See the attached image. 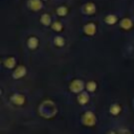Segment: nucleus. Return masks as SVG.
Here are the masks:
<instances>
[{
    "label": "nucleus",
    "instance_id": "nucleus-12",
    "mask_svg": "<svg viewBox=\"0 0 134 134\" xmlns=\"http://www.w3.org/2000/svg\"><path fill=\"white\" fill-rule=\"evenodd\" d=\"M12 100L17 105H22L24 103V97L21 94H14L12 97Z\"/></svg>",
    "mask_w": 134,
    "mask_h": 134
},
{
    "label": "nucleus",
    "instance_id": "nucleus-7",
    "mask_svg": "<svg viewBox=\"0 0 134 134\" xmlns=\"http://www.w3.org/2000/svg\"><path fill=\"white\" fill-rule=\"evenodd\" d=\"M82 88H83V83H82V81H80V80L73 81V82L71 83V85H70V89H71L73 92H79V91L82 90Z\"/></svg>",
    "mask_w": 134,
    "mask_h": 134
},
{
    "label": "nucleus",
    "instance_id": "nucleus-2",
    "mask_svg": "<svg viewBox=\"0 0 134 134\" xmlns=\"http://www.w3.org/2000/svg\"><path fill=\"white\" fill-rule=\"evenodd\" d=\"M82 12L86 15H93L95 12H96V7H95V4L92 3V2H88L86 3L85 5L82 6Z\"/></svg>",
    "mask_w": 134,
    "mask_h": 134
},
{
    "label": "nucleus",
    "instance_id": "nucleus-16",
    "mask_svg": "<svg viewBox=\"0 0 134 134\" xmlns=\"http://www.w3.org/2000/svg\"><path fill=\"white\" fill-rule=\"evenodd\" d=\"M119 111H120V107L118 105H116V104L115 105H112L111 108H110V112L112 114H117Z\"/></svg>",
    "mask_w": 134,
    "mask_h": 134
},
{
    "label": "nucleus",
    "instance_id": "nucleus-3",
    "mask_svg": "<svg viewBox=\"0 0 134 134\" xmlns=\"http://www.w3.org/2000/svg\"><path fill=\"white\" fill-rule=\"evenodd\" d=\"M83 31H84L85 35H87V36H94L95 32H96V26H95L94 23L89 22V23H87V24L83 27Z\"/></svg>",
    "mask_w": 134,
    "mask_h": 134
},
{
    "label": "nucleus",
    "instance_id": "nucleus-6",
    "mask_svg": "<svg viewBox=\"0 0 134 134\" xmlns=\"http://www.w3.org/2000/svg\"><path fill=\"white\" fill-rule=\"evenodd\" d=\"M39 45V40L37 37L35 36H31L27 39V46L30 48V49H36Z\"/></svg>",
    "mask_w": 134,
    "mask_h": 134
},
{
    "label": "nucleus",
    "instance_id": "nucleus-10",
    "mask_svg": "<svg viewBox=\"0 0 134 134\" xmlns=\"http://www.w3.org/2000/svg\"><path fill=\"white\" fill-rule=\"evenodd\" d=\"M53 42H54V45L58 47H62L65 45V39L62 36H55L53 39Z\"/></svg>",
    "mask_w": 134,
    "mask_h": 134
},
{
    "label": "nucleus",
    "instance_id": "nucleus-11",
    "mask_svg": "<svg viewBox=\"0 0 134 134\" xmlns=\"http://www.w3.org/2000/svg\"><path fill=\"white\" fill-rule=\"evenodd\" d=\"M3 63H4L5 67H7V68H13V67L15 66L16 61H15V58H13V57H8V58H6V59L3 61Z\"/></svg>",
    "mask_w": 134,
    "mask_h": 134
},
{
    "label": "nucleus",
    "instance_id": "nucleus-5",
    "mask_svg": "<svg viewBox=\"0 0 134 134\" xmlns=\"http://www.w3.org/2000/svg\"><path fill=\"white\" fill-rule=\"evenodd\" d=\"M119 26H120L122 29H125V30H128V29L132 28V26H133L132 20H131V19H129V18H124V19L120 21V23H119Z\"/></svg>",
    "mask_w": 134,
    "mask_h": 134
},
{
    "label": "nucleus",
    "instance_id": "nucleus-13",
    "mask_svg": "<svg viewBox=\"0 0 134 134\" xmlns=\"http://www.w3.org/2000/svg\"><path fill=\"white\" fill-rule=\"evenodd\" d=\"M55 13H57V15H59V16H61V17H64V16L67 15L68 8H67L66 6H64V5H62V6H59V7L57 8Z\"/></svg>",
    "mask_w": 134,
    "mask_h": 134
},
{
    "label": "nucleus",
    "instance_id": "nucleus-9",
    "mask_svg": "<svg viewBox=\"0 0 134 134\" xmlns=\"http://www.w3.org/2000/svg\"><path fill=\"white\" fill-rule=\"evenodd\" d=\"M105 22L109 25H113L117 22V16L113 15V14H110V15H107L105 17Z\"/></svg>",
    "mask_w": 134,
    "mask_h": 134
},
{
    "label": "nucleus",
    "instance_id": "nucleus-17",
    "mask_svg": "<svg viewBox=\"0 0 134 134\" xmlns=\"http://www.w3.org/2000/svg\"><path fill=\"white\" fill-rule=\"evenodd\" d=\"M86 87H87L88 91H94L96 89V84L94 82H88Z\"/></svg>",
    "mask_w": 134,
    "mask_h": 134
},
{
    "label": "nucleus",
    "instance_id": "nucleus-15",
    "mask_svg": "<svg viewBox=\"0 0 134 134\" xmlns=\"http://www.w3.org/2000/svg\"><path fill=\"white\" fill-rule=\"evenodd\" d=\"M77 99H79V103H80V104H86L87 100H88V95H87V93H82V94H80L79 97H77Z\"/></svg>",
    "mask_w": 134,
    "mask_h": 134
},
{
    "label": "nucleus",
    "instance_id": "nucleus-4",
    "mask_svg": "<svg viewBox=\"0 0 134 134\" xmlns=\"http://www.w3.org/2000/svg\"><path fill=\"white\" fill-rule=\"evenodd\" d=\"M25 73H26V68H25L24 66L20 65V66H18V67L16 68V70L14 71L13 76H14L15 79H20V77L24 76V75H25Z\"/></svg>",
    "mask_w": 134,
    "mask_h": 134
},
{
    "label": "nucleus",
    "instance_id": "nucleus-1",
    "mask_svg": "<svg viewBox=\"0 0 134 134\" xmlns=\"http://www.w3.org/2000/svg\"><path fill=\"white\" fill-rule=\"evenodd\" d=\"M27 6L34 12H39L43 7V3L41 0H28Z\"/></svg>",
    "mask_w": 134,
    "mask_h": 134
},
{
    "label": "nucleus",
    "instance_id": "nucleus-18",
    "mask_svg": "<svg viewBox=\"0 0 134 134\" xmlns=\"http://www.w3.org/2000/svg\"><path fill=\"white\" fill-rule=\"evenodd\" d=\"M45 1H46V0H45Z\"/></svg>",
    "mask_w": 134,
    "mask_h": 134
},
{
    "label": "nucleus",
    "instance_id": "nucleus-8",
    "mask_svg": "<svg viewBox=\"0 0 134 134\" xmlns=\"http://www.w3.org/2000/svg\"><path fill=\"white\" fill-rule=\"evenodd\" d=\"M40 22H41L43 25H45V26H49V25H51V24H50V23H51V17H50V15H48L47 13L43 14V15L41 16Z\"/></svg>",
    "mask_w": 134,
    "mask_h": 134
},
{
    "label": "nucleus",
    "instance_id": "nucleus-14",
    "mask_svg": "<svg viewBox=\"0 0 134 134\" xmlns=\"http://www.w3.org/2000/svg\"><path fill=\"white\" fill-rule=\"evenodd\" d=\"M51 28L54 30V31H61L62 29H63V24H62V22H60V21H53L52 23H51Z\"/></svg>",
    "mask_w": 134,
    "mask_h": 134
}]
</instances>
